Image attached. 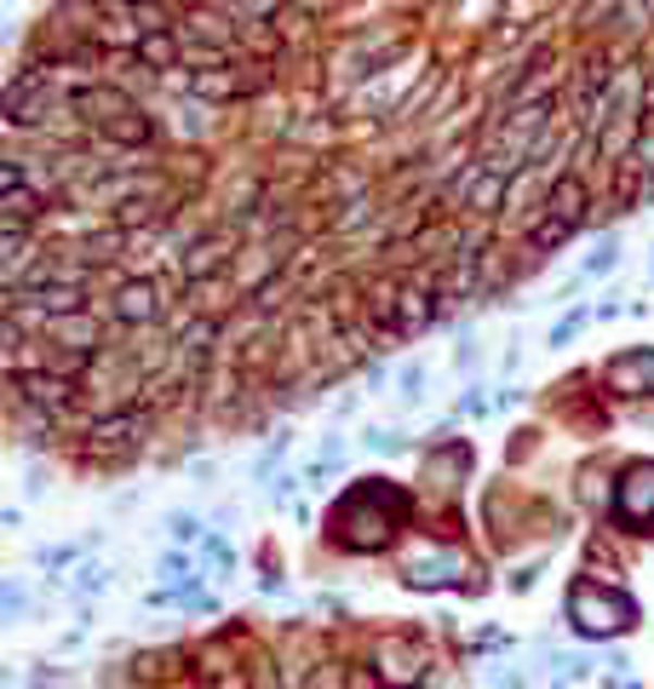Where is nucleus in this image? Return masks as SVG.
I'll return each instance as SVG.
<instances>
[{"label": "nucleus", "mask_w": 654, "mask_h": 689, "mask_svg": "<svg viewBox=\"0 0 654 689\" xmlns=\"http://www.w3.org/2000/svg\"><path fill=\"white\" fill-rule=\"evenodd\" d=\"M568 615H575V626L580 632H591V638H615V632H626L631 626V598H620V592H598V586H575L568 592Z\"/></svg>", "instance_id": "2"}, {"label": "nucleus", "mask_w": 654, "mask_h": 689, "mask_svg": "<svg viewBox=\"0 0 654 689\" xmlns=\"http://www.w3.org/2000/svg\"><path fill=\"white\" fill-rule=\"evenodd\" d=\"M402 512H407V500L391 489V483H367V489L344 494V505L334 512V529H339L344 546H385Z\"/></svg>", "instance_id": "1"}, {"label": "nucleus", "mask_w": 654, "mask_h": 689, "mask_svg": "<svg viewBox=\"0 0 654 689\" xmlns=\"http://www.w3.org/2000/svg\"><path fill=\"white\" fill-rule=\"evenodd\" d=\"M121 316H155V288L150 281H133V288L121 293Z\"/></svg>", "instance_id": "6"}, {"label": "nucleus", "mask_w": 654, "mask_h": 689, "mask_svg": "<svg viewBox=\"0 0 654 689\" xmlns=\"http://www.w3.org/2000/svg\"><path fill=\"white\" fill-rule=\"evenodd\" d=\"M620 517L626 523H649L654 517V460L626 472V483H620Z\"/></svg>", "instance_id": "4"}, {"label": "nucleus", "mask_w": 654, "mask_h": 689, "mask_svg": "<svg viewBox=\"0 0 654 689\" xmlns=\"http://www.w3.org/2000/svg\"><path fill=\"white\" fill-rule=\"evenodd\" d=\"M631 379L654 385V356H620L615 362V385H631Z\"/></svg>", "instance_id": "7"}, {"label": "nucleus", "mask_w": 654, "mask_h": 689, "mask_svg": "<svg viewBox=\"0 0 654 689\" xmlns=\"http://www.w3.org/2000/svg\"><path fill=\"white\" fill-rule=\"evenodd\" d=\"M224 689H241V684H224Z\"/></svg>", "instance_id": "9"}, {"label": "nucleus", "mask_w": 654, "mask_h": 689, "mask_svg": "<svg viewBox=\"0 0 654 689\" xmlns=\"http://www.w3.org/2000/svg\"><path fill=\"white\" fill-rule=\"evenodd\" d=\"M465 575V558L460 552H431V546H419L414 558H407V580L414 586H448Z\"/></svg>", "instance_id": "3"}, {"label": "nucleus", "mask_w": 654, "mask_h": 689, "mask_svg": "<svg viewBox=\"0 0 654 689\" xmlns=\"http://www.w3.org/2000/svg\"><path fill=\"white\" fill-rule=\"evenodd\" d=\"M311 689H339V678H334V673H327V678L316 673V678H311Z\"/></svg>", "instance_id": "8"}, {"label": "nucleus", "mask_w": 654, "mask_h": 689, "mask_svg": "<svg viewBox=\"0 0 654 689\" xmlns=\"http://www.w3.org/2000/svg\"><path fill=\"white\" fill-rule=\"evenodd\" d=\"M379 666L391 684H419V655H407V643H397V638L379 643Z\"/></svg>", "instance_id": "5"}]
</instances>
